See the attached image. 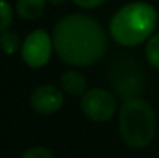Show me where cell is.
Here are the masks:
<instances>
[{
  "label": "cell",
  "instance_id": "obj_7",
  "mask_svg": "<svg viewBox=\"0 0 159 158\" xmlns=\"http://www.w3.org/2000/svg\"><path fill=\"white\" fill-rule=\"evenodd\" d=\"M60 87L69 95H84L87 91V78L77 70H67L60 76Z\"/></svg>",
  "mask_w": 159,
  "mask_h": 158
},
{
  "label": "cell",
  "instance_id": "obj_9",
  "mask_svg": "<svg viewBox=\"0 0 159 158\" xmlns=\"http://www.w3.org/2000/svg\"><path fill=\"white\" fill-rule=\"evenodd\" d=\"M21 48V42L20 38L14 31H4L0 34V49L4 55H14L17 50Z\"/></svg>",
  "mask_w": 159,
  "mask_h": 158
},
{
  "label": "cell",
  "instance_id": "obj_10",
  "mask_svg": "<svg viewBox=\"0 0 159 158\" xmlns=\"http://www.w3.org/2000/svg\"><path fill=\"white\" fill-rule=\"evenodd\" d=\"M145 58L154 69L159 70V32L149 36L145 45Z\"/></svg>",
  "mask_w": 159,
  "mask_h": 158
},
{
  "label": "cell",
  "instance_id": "obj_5",
  "mask_svg": "<svg viewBox=\"0 0 159 158\" xmlns=\"http://www.w3.org/2000/svg\"><path fill=\"white\" fill-rule=\"evenodd\" d=\"M117 104L110 91L105 88H91L81 98V111L93 122H106L116 114Z\"/></svg>",
  "mask_w": 159,
  "mask_h": 158
},
{
  "label": "cell",
  "instance_id": "obj_12",
  "mask_svg": "<svg viewBox=\"0 0 159 158\" xmlns=\"http://www.w3.org/2000/svg\"><path fill=\"white\" fill-rule=\"evenodd\" d=\"M21 158H55V156L46 147H32L25 151Z\"/></svg>",
  "mask_w": 159,
  "mask_h": 158
},
{
  "label": "cell",
  "instance_id": "obj_8",
  "mask_svg": "<svg viewBox=\"0 0 159 158\" xmlns=\"http://www.w3.org/2000/svg\"><path fill=\"white\" fill-rule=\"evenodd\" d=\"M48 0H17L16 11L22 20L34 21L43 14Z\"/></svg>",
  "mask_w": 159,
  "mask_h": 158
},
{
  "label": "cell",
  "instance_id": "obj_6",
  "mask_svg": "<svg viewBox=\"0 0 159 158\" xmlns=\"http://www.w3.org/2000/svg\"><path fill=\"white\" fill-rule=\"evenodd\" d=\"M64 94L63 90L52 84H43L35 88L31 95V106L39 115H53L63 106Z\"/></svg>",
  "mask_w": 159,
  "mask_h": 158
},
{
  "label": "cell",
  "instance_id": "obj_3",
  "mask_svg": "<svg viewBox=\"0 0 159 158\" xmlns=\"http://www.w3.org/2000/svg\"><path fill=\"white\" fill-rule=\"evenodd\" d=\"M119 132L129 147L144 148L157 134V116L148 101L138 97L127 98L119 114Z\"/></svg>",
  "mask_w": 159,
  "mask_h": 158
},
{
  "label": "cell",
  "instance_id": "obj_1",
  "mask_svg": "<svg viewBox=\"0 0 159 158\" xmlns=\"http://www.w3.org/2000/svg\"><path fill=\"white\" fill-rule=\"evenodd\" d=\"M53 48L64 63L75 67L91 66L103 58L107 38L98 20L85 14H70L53 28Z\"/></svg>",
  "mask_w": 159,
  "mask_h": 158
},
{
  "label": "cell",
  "instance_id": "obj_11",
  "mask_svg": "<svg viewBox=\"0 0 159 158\" xmlns=\"http://www.w3.org/2000/svg\"><path fill=\"white\" fill-rule=\"evenodd\" d=\"M14 20V10L7 0H0V34L10 28Z\"/></svg>",
  "mask_w": 159,
  "mask_h": 158
},
{
  "label": "cell",
  "instance_id": "obj_4",
  "mask_svg": "<svg viewBox=\"0 0 159 158\" xmlns=\"http://www.w3.org/2000/svg\"><path fill=\"white\" fill-rule=\"evenodd\" d=\"M53 38L48 31L38 28L25 36L21 44V58L31 69H41L52 58Z\"/></svg>",
  "mask_w": 159,
  "mask_h": 158
},
{
  "label": "cell",
  "instance_id": "obj_14",
  "mask_svg": "<svg viewBox=\"0 0 159 158\" xmlns=\"http://www.w3.org/2000/svg\"><path fill=\"white\" fill-rule=\"evenodd\" d=\"M48 3H50L53 6H61L66 3V0H48Z\"/></svg>",
  "mask_w": 159,
  "mask_h": 158
},
{
  "label": "cell",
  "instance_id": "obj_2",
  "mask_svg": "<svg viewBox=\"0 0 159 158\" xmlns=\"http://www.w3.org/2000/svg\"><path fill=\"white\" fill-rule=\"evenodd\" d=\"M158 22L155 7L145 2H133L115 13L109 24L113 41L121 46H137L148 41Z\"/></svg>",
  "mask_w": 159,
  "mask_h": 158
},
{
  "label": "cell",
  "instance_id": "obj_13",
  "mask_svg": "<svg viewBox=\"0 0 159 158\" xmlns=\"http://www.w3.org/2000/svg\"><path fill=\"white\" fill-rule=\"evenodd\" d=\"M105 2L106 0H73V3L81 8H95L102 6Z\"/></svg>",
  "mask_w": 159,
  "mask_h": 158
}]
</instances>
